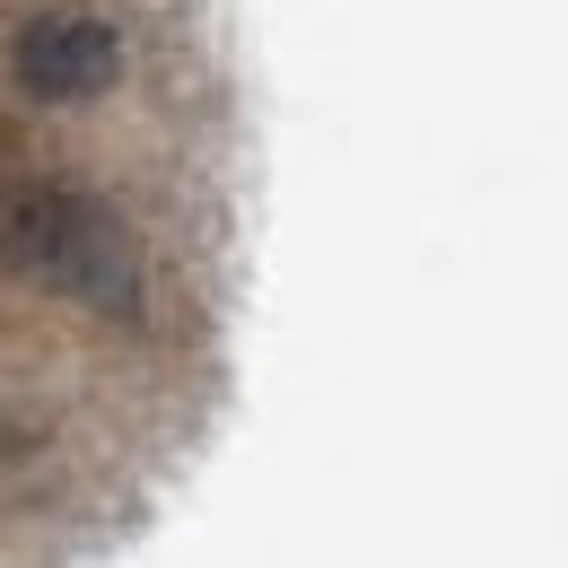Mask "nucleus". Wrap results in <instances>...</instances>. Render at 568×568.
I'll return each mask as SVG.
<instances>
[{
	"instance_id": "obj_1",
	"label": "nucleus",
	"mask_w": 568,
	"mask_h": 568,
	"mask_svg": "<svg viewBox=\"0 0 568 568\" xmlns=\"http://www.w3.org/2000/svg\"><path fill=\"white\" fill-rule=\"evenodd\" d=\"M0 272L53 288L105 324H132L149 297V263L141 236L114 202H97L88 184H62V175H18L0 184Z\"/></svg>"
},
{
	"instance_id": "obj_2",
	"label": "nucleus",
	"mask_w": 568,
	"mask_h": 568,
	"mask_svg": "<svg viewBox=\"0 0 568 568\" xmlns=\"http://www.w3.org/2000/svg\"><path fill=\"white\" fill-rule=\"evenodd\" d=\"M9 79L36 105H88L123 79V27L97 9H44L9 36Z\"/></svg>"
}]
</instances>
